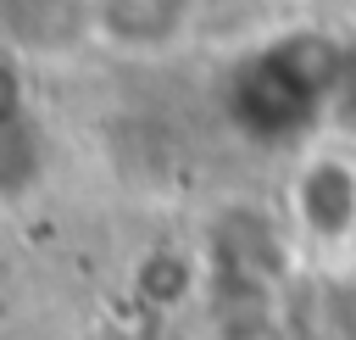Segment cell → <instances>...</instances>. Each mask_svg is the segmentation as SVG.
I'll list each match as a JSON object with an SVG mask.
<instances>
[{
	"label": "cell",
	"instance_id": "obj_4",
	"mask_svg": "<svg viewBox=\"0 0 356 340\" xmlns=\"http://www.w3.org/2000/svg\"><path fill=\"white\" fill-rule=\"evenodd\" d=\"M44 178V134L28 117L22 95L0 84V206H17Z\"/></svg>",
	"mask_w": 356,
	"mask_h": 340
},
{
	"label": "cell",
	"instance_id": "obj_1",
	"mask_svg": "<svg viewBox=\"0 0 356 340\" xmlns=\"http://www.w3.org/2000/svg\"><path fill=\"white\" fill-rule=\"evenodd\" d=\"M339 78V50L323 39H278L239 61L234 72V123L256 139H295L317 111H328Z\"/></svg>",
	"mask_w": 356,
	"mask_h": 340
},
{
	"label": "cell",
	"instance_id": "obj_3",
	"mask_svg": "<svg viewBox=\"0 0 356 340\" xmlns=\"http://www.w3.org/2000/svg\"><path fill=\"white\" fill-rule=\"evenodd\" d=\"M195 33V0H89V39L122 61H167Z\"/></svg>",
	"mask_w": 356,
	"mask_h": 340
},
{
	"label": "cell",
	"instance_id": "obj_2",
	"mask_svg": "<svg viewBox=\"0 0 356 340\" xmlns=\"http://www.w3.org/2000/svg\"><path fill=\"white\" fill-rule=\"evenodd\" d=\"M289 223L312 251L356 245V150L312 145L289 173Z\"/></svg>",
	"mask_w": 356,
	"mask_h": 340
}]
</instances>
